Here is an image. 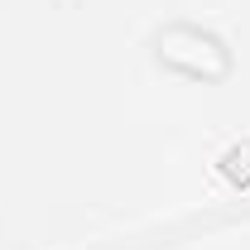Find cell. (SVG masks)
Wrapping results in <instances>:
<instances>
[{"label":"cell","instance_id":"cell-1","mask_svg":"<svg viewBox=\"0 0 250 250\" xmlns=\"http://www.w3.org/2000/svg\"><path fill=\"white\" fill-rule=\"evenodd\" d=\"M154 48H159V62H168V67L183 72V77L221 82V77L231 72V48L221 43L217 34L197 29V24H168V29H159Z\"/></svg>","mask_w":250,"mask_h":250}]
</instances>
